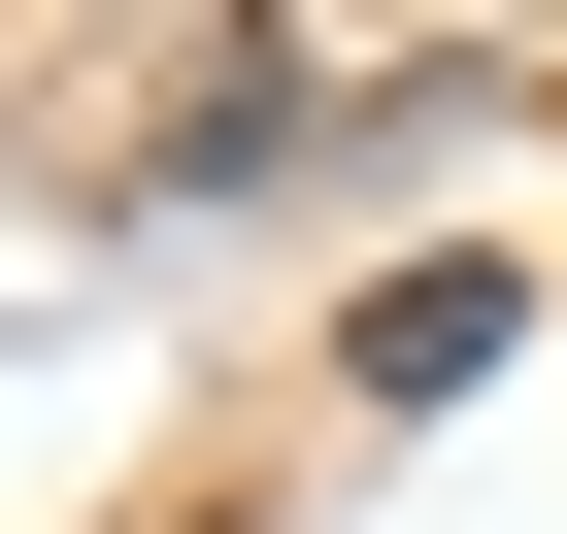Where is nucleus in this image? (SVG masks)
Here are the masks:
<instances>
[{
    "mask_svg": "<svg viewBox=\"0 0 567 534\" xmlns=\"http://www.w3.org/2000/svg\"><path fill=\"white\" fill-rule=\"evenodd\" d=\"M501 335H534V301H501V267H401V301H368V401H467Z\"/></svg>",
    "mask_w": 567,
    "mask_h": 534,
    "instance_id": "f257e3e1",
    "label": "nucleus"
}]
</instances>
